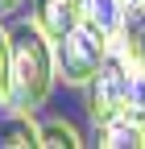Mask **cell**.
Here are the masks:
<instances>
[{
  "instance_id": "6da1fadb",
  "label": "cell",
  "mask_w": 145,
  "mask_h": 149,
  "mask_svg": "<svg viewBox=\"0 0 145 149\" xmlns=\"http://www.w3.org/2000/svg\"><path fill=\"white\" fill-rule=\"evenodd\" d=\"M8 50H13V108L38 112L58 83L54 37L29 17L8 29Z\"/></svg>"
},
{
  "instance_id": "7a4b0ae2",
  "label": "cell",
  "mask_w": 145,
  "mask_h": 149,
  "mask_svg": "<svg viewBox=\"0 0 145 149\" xmlns=\"http://www.w3.org/2000/svg\"><path fill=\"white\" fill-rule=\"evenodd\" d=\"M108 54H112V33L83 17L79 25H70L58 42H54L58 79H62L66 87H87V83H91V74L104 66Z\"/></svg>"
},
{
  "instance_id": "8992f818",
  "label": "cell",
  "mask_w": 145,
  "mask_h": 149,
  "mask_svg": "<svg viewBox=\"0 0 145 149\" xmlns=\"http://www.w3.org/2000/svg\"><path fill=\"white\" fill-rule=\"evenodd\" d=\"M29 17L38 21L54 42L70 29V25H79L83 21V0H33V8H29Z\"/></svg>"
},
{
  "instance_id": "277c9868",
  "label": "cell",
  "mask_w": 145,
  "mask_h": 149,
  "mask_svg": "<svg viewBox=\"0 0 145 149\" xmlns=\"http://www.w3.org/2000/svg\"><path fill=\"white\" fill-rule=\"evenodd\" d=\"M112 50L124 54V62L133 70H145V0H129L124 17L112 33Z\"/></svg>"
},
{
  "instance_id": "52a82bcc",
  "label": "cell",
  "mask_w": 145,
  "mask_h": 149,
  "mask_svg": "<svg viewBox=\"0 0 145 149\" xmlns=\"http://www.w3.org/2000/svg\"><path fill=\"white\" fill-rule=\"evenodd\" d=\"M38 128L33 112L25 108H8V116L0 120V149H21V145H38Z\"/></svg>"
},
{
  "instance_id": "ba28073f",
  "label": "cell",
  "mask_w": 145,
  "mask_h": 149,
  "mask_svg": "<svg viewBox=\"0 0 145 149\" xmlns=\"http://www.w3.org/2000/svg\"><path fill=\"white\" fill-rule=\"evenodd\" d=\"M124 4H129V0H83V17H87V21H96L100 29L116 33L120 17H124Z\"/></svg>"
},
{
  "instance_id": "8fae6325",
  "label": "cell",
  "mask_w": 145,
  "mask_h": 149,
  "mask_svg": "<svg viewBox=\"0 0 145 149\" xmlns=\"http://www.w3.org/2000/svg\"><path fill=\"white\" fill-rule=\"evenodd\" d=\"M25 0H0V17H8V13H17Z\"/></svg>"
},
{
  "instance_id": "5b68a950",
  "label": "cell",
  "mask_w": 145,
  "mask_h": 149,
  "mask_svg": "<svg viewBox=\"0 0 145 149\" xmlns=\"http://www.w3.org/2000/svg\"><path fill=\"white\" fill-rule=\"evenodd\" d=\"M96 145L100 149H145V112L124 108L116 116L96 124Z\"/></svg>"
},
{
  "instance_id": "30bf717a",
  "label": "cell",
  "mask_w": 145,
  "mask_h": 149,
  "mask_svg": "<svg viewBox=\"0 0 145 149\" xmlns=\"http://www.w3.org/2000/svg\"><path fill=\"white\" fill-rule=\"evenodd\" d=\"M0 108H13V50L4 25H0Z\"/></svg>"
},
{
  "instance_id": "3957f363",
  "label": "cell",
  "mask_w": 145,
  "mask_h": 149,
  "mask_svg": "<svg viewBox=\"0 0 145 149\" xmlns=\"http://www.w3.org/2000/svg\"><path fill=\"white\" fill-rule=\"evenodd\" d=\"M133 66L124 62V54H108L104 66L91 74V83H87V116H91V124H104L108 116H116V112H124L133 104Z\"/></svg>"
},
{
  "instance_id": "9c48e42d",
  "label": "cell",
  "mask_w": 145,
  "mask_h": 149,
  "mask_svg": "<svg viewBox=\"0 0 145 149\" xmlns=\"http://www.w3.org/2000/svg\"><path fill=\"white\" fill-rule=\"evenodd\" d=\"M38 145H50V149H79L83 137H79L75 124H66V120H50V124L38 128Z\"/></svg>"
}]
</instances>
